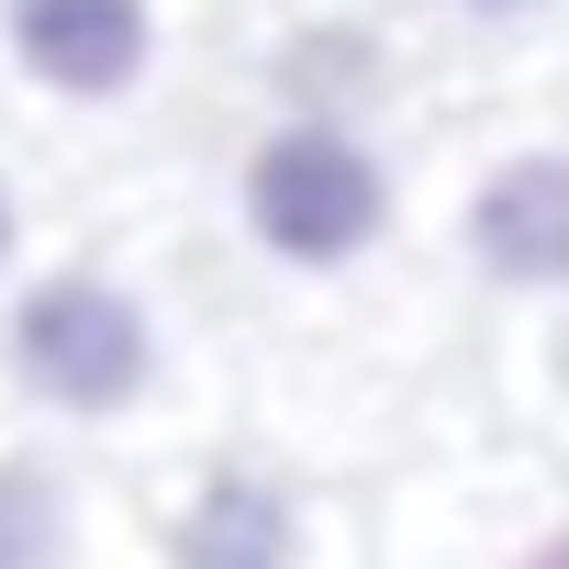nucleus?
Listing matches in <instances>:
<instances>
[{
    "label": "nucleus",
    "instance_id": "1",
    "mask_svg": "<svg viewBox=\"0 0 569 569\" xmlns=\"http://www.w3.org/2000/svg\"><path fill=\"white\" fill-rule=\"evenodd\" d=\"M0 369L57 425H123L157 391L168 336H157L146 291H123L112 268H46V279L12 291V313H0Z\"/></svg>",
    "mask_w": 569,
    "mask_h": 569
},
{
    "label": "nucleus",
    "instance_id": "2",
    "mask_svg": "<svg viewBox=\"0 0 569 569\" xmlns=\"http://www.w3.org/2000/svg\"><path fill=\"white\" fill-rule=\"evenodd\" d=\"M234 201H246L257 257L302 268V279L358 268V257L391 234V168H380L369 134L336 123V112H291V123H268L257 157H246V179H234Z\"/></svg>",
    "mask_w": 569,
    "mask_h": 569
},
{
    "label": "nucleus",
    "instance_id": "3",
    "mask_svg": "<svg viewBox=\"0 0 569 569\" xmlns=\"http://www.w3.org/2000/svg\"><path fill=\"white\" fill-rule=\"evenodd\" d=\"M0 46L57 101H134L157 68V0H0Z\"/></svg>",
    "mask_w": 569,
    "mask_h": 569
},
{
    "label": "nucleus",
    "instance_id": "4",
    "mask_svg": "<svg viewBox=\"0 0 569 569\" xmlns=\"http://www.w3.org/2000/svg\"><path fill=\"white\" fill-rule=\"evenodd\" d=\"M469 268L491 291H569V146H525L469 190Z\"/></svg>",
    "mask_w": 569,
    "mask_h": 569
},
{
    "label": "nucleus",
    "instance_id": "5",
    "mask_svg": "<svg viewBox=\"0 0 569 569\" xmlns=\"http://www.w3.org/2000/svg\"><path fill=\"white\" fill-rule=\"evenodd\" d=\"M168 569H302V491L257 458H212L168 525Z\"/></svg>",
    "mask_w": 569,
    "mask_h": 569
},
{
    "label": "nucleus",
    "instance_id": "6",
    "mask_svg": "<svg viewBox=\"0 0 569 569\" xmlns=\"http://www.w3.org/2000/svg\"><path fill=\"white\" fill-rule=\"evenodd\" d=\"M268 79H279V101L291 112H358V101H380V34L369 23H291L279 34V57H268Z\"/></svg>",
    "mask_w": 569,
    "mask_h": 569
},
{
    "label": "nucleus",
    "instance_id": "7",
    "mask_svg": "<svg viewBox=\"0 0 569 569\" xmlns=\"http://www.w3.org/2000/svg\"><path fill=\"white\" fill-rule=\"evenodd\" d=\"M0 569H79V491L46 458H0Z\"/></svg>",
    "mask_w": 569,
    "mask_h": 569
},
{
    "label": "nucleus",
    "instance_id": "8",
    "mask_svg": "<svg viewBox=\"0 0 569 569\" xmlns=\"http://www.w3.org/2000/svg\"><path fill=\"white\" fill-rule=\"evenodd\" d=\"M436 12H469V23H536L547 0H436Z\"/></svg>",
    "mask_w": 569,
    "mask_h": 569
},
{
    "label": "nucleus",
    "instance_id": "9",
    "mask_svg": "<svg viewBox=\"0 0 569 569\" xmlns=\"http://www.w3.org/2000/svg\"><path fill=\"white\" fill-rule=\"evenodd\" d=\"M12 257H23V201H12V179H0V279H12Z\"/></svg>",
    "mask_w": 569,
    "mask_h": 569
},
{
    "label": "nucleus",
    "instance_id": "10",
    "mask_svg": "<svg viewBox=\"0 0 569 569\" xmlns=\"http://www.w3.org/2000/svg\"><path fill=\"white\" fill-rule=\"evenodd\" d=\"M525 569H569V525H558V536H547V547H536Z\"/></svg>",
    "mask_w": 569,
    "mask_h": 569
}]
</instances>
